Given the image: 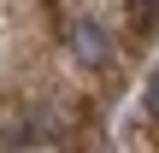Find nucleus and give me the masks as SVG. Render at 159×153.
<instances>
[{
	"label": "nucleus",
	"instance_id": "3",
	"mask_svg": "<svg viewBox=\"0 0 159 153\" xmlns=\"http://www.w3.org/2000/svg\"><path fill=\"white\" fill-rule=\"evenodd\" d=\"M124 18H130L136 41H153L159 35V0H124Z\"/></svg>",
	"mask_w": 159,
	"mask_h": 153
},
{
	"label": "nucleus",
	"instance_id": "1",
	"mask_svg": "<svg viewBox=\"0 0 159 153\" xmlns=\"http://www.w3.org/2000/svg\"><path fill=\"white\" fill-rule=\"evenodd\" d=\"M65 41H71V53H77V65H89V71H100V65L112 59V41H106V29H100L94 18H71V29H65Z\"/></svg>",
	"mask_w": 159,
	"mask_h": 153
},
{
	"label": "nucleus",
	"instance_id": "2",
	"mask_svg": "<svg viewBox=\"0 0 159 153\" xmlns=\"http://www.w3.org/2000/svg\"><path fill=\"white\" fill-rule=\"evenodd\" d=\"M0 147H53V130L41 118H18V124L0 130Z\"/></svg>",
	"mask_w": 159,
	"mask_h": 153
},
{
	"label": "nucleus",
	"instance_id": "4",
	"mask_svg": "<svg viewBox=\"0 0 159 153\" xmlns=\"http://www.w3.org/2000/svg\"><path fill=\"white\" fill-rule=\"evenodd\" d=\"M148 118H153V124H159V71H153V77H148Z\"/></svg>",
	"mask_w": 159,
	"mask_h": 153
}]
</instances>
